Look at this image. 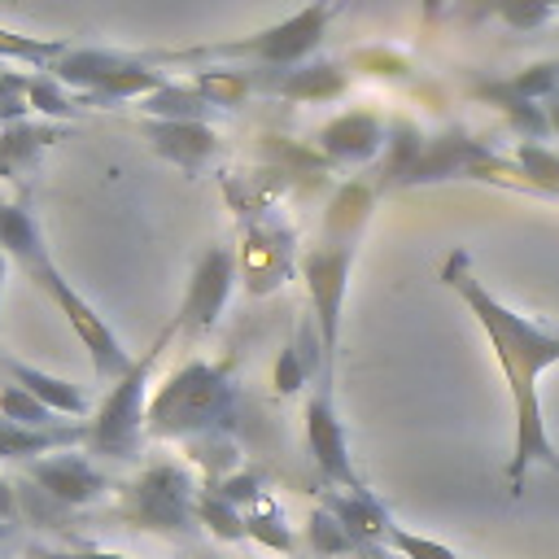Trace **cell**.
Listing matches in <instances>:
<instances>
[{"mask_svg": "<svg viewBox=\"0 0 559 559\" xmlns=\"http://www.w3.org/2000/svg\"><path fill=\"white\" fill-rule=\"evenodd\" d=\"M48 74L83 96V105H114V100H144L148 92L166 87V70L148 57L114 52V48H83L66 44V52L48 66Z\"/></svg>", "mask_w": 559, "mask_h": 559, "instance_id": "obj_8", "label": "cell"}, {"mask_svg": "<svg viewBox=\"0 0 559 559\" xmlns=\"http://www.w3.org/2000/svg\"><path fill=\"white\" fill-rule=\"evenodd\" d=\"M472 96H476L480 105H493V109L507 118V127L520 135V144H546V140H555V127H550L546 105L524 100L520 92H511L507 79H476V83H472Z\"/></svg>", "mask_w": 559, "mask_h": 559, "instance_id": "obj_15", "label": "cell"}, {"mask_svg": "<svg viewBox=\"0 0 559 559\" xmlns=\"http://www.w3.org/2000/svg\"><path fill=\"white\" fill-rule=\"evenodd\" d=\"M0 380H9V384H17V389H26V393H35L44 406H52L61 419H79V415H92V393H83L79 384H70V380H61V376H48V371H39V367H31V362H22V358H13V354H0Z\"/></svg>", "mask_w": 559, "mask_h": 559, "instance_id": "obj_14", "label": "cell"}, {"mask_svg": "<svg viewBox=\"0 0 559 559\" xmlns=\"http://www.w3.org/2000/svg\"><path fill=\"white\" fill-rule=\"evenodd\" d=\"M371 559H393V550H389V546H376V550H371Z\"/></svg>", "mask_w": 559, "mask_h": 559, "instance_id": "obj_30", "label": "cell"}, {"mask_svg": "<svg viewBox=\"0 0 559 559\" xmlns=\"http://www.w3.org/2000/svg\"><path fill=\"white\" fill-rule=\"evenodd\" d=\"M336 4H341V9H349V4H358V0H336Z\"/></svg>", "mask_w": 559, "mask_h": 559, "instance_id": "obj_31", "label": "cell"}, {"mask_svg": "<svg viewBox=\"0 0 559 559\" xmlns=\"http://www.w3.org/2000/svg\"><path fill=\"white\" fill-rule=\"evenodd\" d=\"M57 140V127L48 122H9L0 127V179H17V170H31L35 157Z\"/></svg>", "mask_w": 559, "mask_h": 559, "instance_id": "obj_16", "label": "cell"}, {"mask_svg": "<svg viewBox=\"0 0 559 559\" xmlns=\"http://www.w3.org/2000/svg\"><path fill=\"white\" fill-rule=\"evenodd\" d=\"M0 249L9 253V262L22 266V275L44 293L52 297V306L66 314V323L74 328V336L83 341V349L92 354V371L100 384H114L135 358L122 349L118 332L92 310V301L61 275V266L52 262L48 253V240L35 223V214L22 205V201H0Z\"/></svg>", "mask_w": 559, "mask_h": 559, "instance_id": "obj_3", "label": "cell"}, {"mask_svg": "<svg viewBox=\"0 0 559 559\" xmlns=\"http://www.w3.org/2000/svg\"><path fill=\"white\" fill-rule=\"evenodd\" d=\"M249 79L253 92H275L288 100H332L349 87V74L336 61H306L293 70H249Z\"/></svg>", "mask_w": 559, "mask_h": 559, "instance_id": "obj_13", "label": "cell"}, {"mask_svg": "<svg viewBox=\"0 0 559 559\" xmlns=\"http://www.w3.org/2000/svg\"><path fill=\"white\" fill-rule=\"evenodd\" d=\"M197 524H205L214 537H223V542H245L249 533H245V511L240 507H231L218 489H210V485H201V493H197Z\"/></svg>", "mask_w": 559, "mask_h": 559, "instance_id": "obj_19", "label": "cell"}, {"mask_svg": "<svg viewBox=\"0 0 559 559\" xmlns=\"http://www.w3.org/2000/svg\"><path fill=\"white\" fill-rule=\"evenodd\" d=\"M319 148L336 166H367L389 148V122L380 109L354 105L319 127Z\"/></svg>", "mask_w": 559, "mask_h": 559, "instance_id": "obj_11", "label": "cell"}, {"mask_svg": "<svg viewBox=\"0 0 559 559\" xmlns=\"http://www.w3.org/2000/svg\"><path fill=\"white\" fill-rule=\"evenodd\" d=\"M507 83H511V92H520L524 100L546 105V100L559 92V57H546V61L524 66V70H520V74H511Z\"/></svg>", "mask_w": 559, "mask_h": 559, "instance_id": "obj_23", "label": "cell"}, {"mask_svg": "<svg viewBox=\"0 0 559 559\" xmlns=\"http://www.w3.org/2000/svg\"><path fill=\"white\" fill-rule=\"evenodd\" d=\"M236 415L240 389L231 362L188 358L148 397V441H179L188 459L205 472V485H214L245 467L231 437Z\"/></svg>", "mask_w": 559, "mask_h": 559, "instance_id": "obj_2", "label": "cell"}, {"mask_svg": "<svg viewBox=\"0 0 559 559\" xmlns=\"http://www.w3.org/2000/svg\"><path fill=\"white\" fill-rule=\"evenodd\" d=\"M144 140L153 144L157 157H166L170 166H179L183 175H197L210 157H218L223 140L210 122H188V118H148L144 127Z\"/></svg>", "mask_w": 559, "mask_h": 559, "instance_id": "obj_12", "label": "cell"}, {"mask_svg": "<svg viewBox=\"0 0 559 559\" xmlns=\"http://www.w3.org/2000/svg\"><path fill=\"white\" fill-rule=\"evenodd\" d=\"M437 280L472 310V319L480 323L498 367H502V380H507V393H511V411H515V445H511V459H507V485L511 493H524V476L528 467H550L559 476V450L546 432V419H542V376L559 362V328H546V323H533L524 319L520 310H511L507 301H498L472 271V258L463 249H454Z\"/></svg>", "mask_w": 559, "mask_h": 559, "instance_id": "obj_1", "label": "cell"}, {"mask_svg": "<svg viewBox=\"0 0 559 559\" xmlns=\"http://www.w3.org/2000/svg\"><path fill=\"white\" fill-rule=\"evenodd\" d=\"M341 13L336 0H310L306 9L249 31L240 39H218V44H192V48H162V52H144L153 66H201V61H227V66H249V70H293L306 66L323 39L332 17Z\"/></svg>", "mask_w": 559, "mask_h": 559, "instance_id": "obj_5", "label": "cell"}, {"mask_svg": "<svg viewBox=\"0 0 559 559\" xmlns=\"http://www.w3.org/2000/svg\"><path fill=\"white\" fill-rule=\"evenodd\" d=\"M376 205V183L349 179L332 192L323 223L310 240V249L301 253V280H306V297H310V319L319 323L323 336V354L336 367V341H341V306H345V288H349V271L358 258V240L367 231Z\"/></svg>", "mask_w": 559, "mask_h": 559, "instance_id": "obj_4", "label": "cell"}, {"mask_svg": "<svg viewBox=\"0 0 559 559\" xmlns=\"http://www.w3.org/2000/svg\"><path fill=\"white\" fill-rule=\"evenodd\" d=\"M148 118H188V122H210L218 109L192 87V79L188 83H166V87H157V92H148L144 100H135Z\"/></svg>", "mask_w": 559, "mask_h": 559, "instance_id": "obj_18", "label": "cell"}, {"mask_svg": "<svg viewBox=\"0 0 559 559\" xmlns=\"http://www.w3.org/2000/svg\"><path fill=\"white\" fill-rule=\"evenodd\" d=\"M332 384H336V367H323L319 380L310 384V397H306V450H310L319 476H323L332 489L367 493V480L358 476L354 454H349L345 424H341V415H336Z\"/></svg>", "mask_w": 559, "mask_h": 559, "instance_id": "obj_9", "label": "cell"}, {"mask_svg": "<svg viewBox=\"0 0 559 559\" xmlns=\"http://www.w3.org/2000/svg\"><path fill=\"white\" fill-rule=\"evenodd\" d=\"M236 253L227 249V245H210L201 258H197V266H192V275H188V293H183V306L175 310V319H179V332H188V336H205L214 323H218V314H223V306H227V297H231V288H236Z\"/></svg>", "mask_w": 559, "mask_h": 559, "instance_id": "obj_10", "label": "cell"}, {"mask_svg": "<svg viewBox=\"0 0 559 559\" xmlns=\"http://www.w3.org/2000/svg\"><path fill=\"white\" fill-rule=\"evenodd\" d=\"M4 275H9V253L0 249V306H4Z\"/></svg>", "mask_w": 559, "mask_h": 559, "instance_id": "obj_29", "label": "cell"}, {"mask_svg": "<svg viewBox=\"0 0 559 559\" xmlns=\"http://www.w3.org/2000/svg\"><path fill=\"white\" fill-rule=\"evenodd\" d=\"M245 533H249L258 546H266V550H280V555H293V550H297L293 528L284 524V515H280L275 502H262V507L245 511Z\"/></svg>", "mask_w": 559, "mask_h": 559, "instance_id": "obj_22", "label": "cell"}, {"mask_svg": "<svg viewBox=\"0 0 559 559\" xmlns=\"http://www.w3.org/2000/svg\"><path fill=\"white\" fill-rule=\"evenodd\" d=\"M26 109H31V100H26V74L0 70V122H4V127H9V122H22Z\"/></svg>", "mask_w": 559, "mask_h": 559, "instance_id": "obj_26", "label": "cell"}, {"mask_svg": "<svg viewBox=\"0 0 559 559\" xmlns=\"http://www.w3.org/2000/svg\"><path fill=\"white\" fill-rule=\"evenodd\" d=\"M559 9V0H493V13L511 26V31H537L550 13Z\"/></svg>", "mask_w": 559, "mask_h": 559, "instance_id": "obj_24", "label": "cell"}, {"mask_svg": "<svg viewBox=\"0 0 559 559\" xmlns=\"http://www.w3.org/2000/svg\"><path fill=\"white\" fill-rule=\"evenodd\" d=\"M31 559H122V555H105V550H31Z\"/></svg>", "mask_w": 559, "mask_h": 559, "instance_id": "obj_27", "label": "cell"}, {"mask_svg": "<svg viewBox=\"0 0 559 559\" xmlns=\"http://www.w3.org/2000/svg\"><path fill=\"white\" fill-rule=\"evenodd\" d=\"M26 100H31V109H39L48 118H70L83 105V96H70V87L57 83L48 70H31L26 74Z\"/></svg>", "mask_w": 559, "mask_h": 559, "instance_id": "obj_21", "label": "cell"}, {"mask_svg": "<svg viewBox=\"0 0 559 559\" xmlns=\"http://www.w3.org/2000/svg\"><path fill=\"white\" fill-rule=\"evenodd\" d=\"M419 9H424V22L432 26V22L445 13V0H419Z\"/></svg>", "mask_w": 559, "mask_h": 559, "instance_id": "obj_28", "label": "cell"}, {"mask_svg": "<svg viewBox=\"0 0 559 559\" xmlns=\"http://www.w3.org/2000/svg\"><path fill=\"white\" fill-rule=\"evenodd\" d=\"M179 336V319H170L157 341L96 397L92 415L83 419V454L105 459V463H140L148 445V384L153 367L166 354V345Z\"/></svg>", "mask_w": 559, "mask_h": 559, "instance_id": "obj_6", "label": "cell"}, {"mask_svg": "<svg viewBox=\"0 0 559 559\" xmlns=\"http://www.w3.org/2000/svg\"><path fill=\"white\" fill-rule=\"evenodd\" d=\"M306 542H310L314 555H332V559H371V550H376V546L358 542L323 502H319V507L310 511V520H306Z\"/></svg>", "mask_w": 559, "mask_h": 559, "instance_id": "obj_17", "label": "cell"}, {"mask_svg": "<svg viewBox=\"0 0 559 559\" xmlns=\"http://www.w3.org/2000/svg\"><path fill=\"white\" fill-rule=\"evenodd\" d=\"M197 493H201V485L192 480V472L179 459H157L118 485L114 520H122L127 528L162 533L170 542H188L201 528L197 524Z\"/></svg>", "mask_w": 559, "mask_h": 559, "instance_id": "obj_7", "label": "cell"}, {"mask_svg": "<svg viewBox=\"0 0 559 559\" xmlns=\"http://www.w3.org/2000/svg\"><path fill=\"white\" fill-rule=\"evenodd\" d=\"M0 415L13 419V424H26V428H61V424H70L52 406H44L35 393H26V389H17L9 380H0Z\"/></svg>", "mask_w": 559, "mask_h": 559, "instance_id": "obj_20", "label": "cell"}, {"mask_svg": "<svg viewBox=\"0 0 559 559\" xmlns=\"http://www.w3.org/2000/svg\"><path fill=\"white\" fill-rule=\"evenodd\" d=\"M22 528V507H17V480L0 476V559H9L13 542Z\"/></svg>", "mask_w": 559, "mask_h": 559, "instance_id": "obj_25", "label": "cell"}]
</instances>
